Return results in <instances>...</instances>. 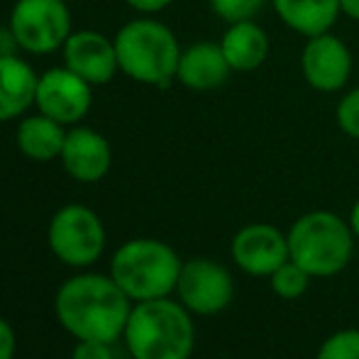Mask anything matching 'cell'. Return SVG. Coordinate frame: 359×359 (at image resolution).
Segmentation results:
<instances>
[{"label":"cell","mask_w":359,"mask_h":359,"mask_svg":"<svg viewBox=\"0 0 359 359\" xmlns=\"http://www.w3.org/2000/svg\"><path fill=\"white\" fill-rule=\"evenodd\" d=\"M125 3L142 15H154V13H161L164 8H169L174 0H125Z\"/></svg>","instance_id":"obj_25"},{"label":"cell","mask_w":359,"mask_h":359,"mask_svg":"<svg viewBox=\"0 0 359 359\" xmlns=\"http://www.w3.org/2000/svg\"><path fill=\"white\" fill-rule=\"evenodd\" d=\"M311 279L313 276L303 266H298L296 262L288 259L269 276V286L274 291V296L284 298V301H293V298H301L308 291Z\"/></svg>","instance_id":"obj_19"},{"label":"cell","mask_w":359,"mask_h":359,"mask_svg":"<svg viewBox=\"0 0 359 359\" xmlns=\"http://www.w3.org/2000/svg\"><path fill=\"white\" fill-rule=\"evenodd\" d=\"M301 72L313 90L337 93L345 88L352 76L350 47L332 32L308 37L301 54Z\"/></svg>","instance_id":"obj_11"},{"label":"cell","mask_w":359,"mask_h":359,"mask_svg":"<svg viewBox=\"0 0 359 359\" xmlns=\"http://www.w3.org/2000/svg\"><path fill=\"white\" fill-rule=\"evenodd\" d=\"M232 69L222 54L220 42H196L181 49L176 81L191 90H215L230 79Z\"/></svg>","instance_id":"obj_14"},{"label":"cell","mask_w":359,"mask_h":359,"mask_svg":"<svg viewBox=\"0 0 359 359\" xmlns=\"http://www.w3.org/2000/svg\"><path fill=\"white\" fill-rule=\"evenodd\" d=\"M269 5L288 29L306 39L330 32L342 15L340 0H269Z\"/></svg>","instance_id":"obj_17"},{"label":"cell","mask_w":359,"mask_h":359,"mask_svg":"<svg viewBox=\"0 0 359 359\" xmlns=\"http://www.w3.org/2000/svg\"><path fill=\"white\" fill-rule=\"evenodd\" d=\"M15 345H18V337H15L13 325L5 318H0V359H13Z\"/></svg>","instance_id":"obj_24"},{"label":"cell","mask_w":359,"mask_h":359,"mask_svg":"<svg viewBox=\"0 0 359 359\" xmlns=\"http://www.w3.org/2000/svg\"><path fill=\"white\" fill-rule=\"evenodd\" d=\"M72 359H115V357H113V350H110L108 342L76 340Z\"/></svg>","instance_id":"obj_23"},{"label":"cell","mask_w":359,"mask_h":359,"mask_svg":"<svg viewBox=\"0 0 359 359\" xmlns=\"http://www.w3.org/2000/svg\"><path fill=\"white\" fill-rule=\"evenodd\" d=\"M10 27L20 49L52 54L72 37V13L64 0H18L10 13Z\"/></svg>","instance_id":"obj_7"},{"label":"cell","mask_w":359,"mask_h":359,"mask_svg":"<svg viewBox=\"0 0 359 359\" xmlns=\"http://www.w3.org/2000/svg\"><path fill=\"white\" fill-rule=\"evenodd\" d=\"M230 257L240 271L257 279H269L288 262V237L269 222H250L240 227L230 242Z\"/></svg>","instance_id":"obj_9"},{"label":"cell","mask_w":359,"mask_h":359,"mask_svg":"<svg viewBox=\"0 0 359 359\" xmlns=\"http://www.w3.org/2000/svg\"><path fill=\"white\" fill-rule=\"evenodd\" d=\"M347 222H350L352 232H355V237H357V242H359V198L355 201V205H352V210H350V217H347Z\"/></svg>","instance_id":"obj_28"},{"label":"cell","mask_w":359,"mask_h":359,"mask_svg":"<svg viewBox=\"0 0 359 359\" xmlns=\"http://www.w3.org/2000/svg\"><path fill=\"white\" fill-rule=\"evenodd\" d=\"M335 118L340 130L352 140H359V86L345 93L337 103Z\"/></svg>","instance_id":"obj_22"},{"label":"cell","mask_w":359,"mask_h":359,"mask_svg":"<svg viewBox=\"0 0 359 359\" xmlns=\"http://www.w3.org/2000/svg\"><path fill=\"white\" fill-rule=\"evenodd\" d=\"M208 3L220 20L242 22V20H255L269 5V0H208Z\"/></svg>","instance_id":"obj_21"},{"label":"cell","mask_w":359,"mask_h":359,"mask_svg":"<svg viewBox=\"0 0 359 359\" xmlns=\"http://www.w3.org/2000/svg\"><path fill=\"white\" fill-rule=\"evenodd\" d=\"M181 257L171 245L154 237H135L115 250L110 276L128 293L133 303L166 298L176 291L181 274Z\"/></svg>","instance_id":"obj_4"},{"label":"cell","mask_w":359,"mask_h":359,"mask_svg":"<svg viewBox=\"0 0 359 359\" xmlns=\"http://www.w3.org/2000/svg\"><path fill=\"white\" fill-rule=\"evenodd\" d=\"M220 47L230 69L240 74L255 72L269 57V37H266L264 27H259L255 20L230 22V27L220 39Z\"/></svg>","instance_id":"obj_16"},{"label":"cell","mask_w":359,"mask_h":359,"mask_svg":"<svg viewBox=\"0 0 359 359\" xmlns=\"http://www.w3.org/2000/svg\"><path fill=\"white\" fill-rule=\"evenodd\" d=\"M135 303L110 274H76L59 286L54 316L74 340L118 342Z\"/></svg>","instance_id":"obj_1"},{"label":"cell","mask_w":359,"mask_h":359,"mask_svg":"<svg viewBox=\"0 0 359 359\" xmlns=\"http://www.w3.org/2000/svg\"><path fill=\"white\" fill-rule=\"evenodd\" d=\"M64 67L79 74L90 86H105L120 72L115 42L93 29H79L64 44Z\"/></svg>","instance_id":"obj_12"},{"label":"cell","mask_w":359,"mask_h":359,"mask_svg":"<svg viewBox=\"0 0 359 359\" xmlns=\"http://www.w3.org/2000/svg\"><path fill=\"white\" fill-rule=\"evenodd\" d=\"M123 340L133 359H191L196 347L194 313L171 296L140 301L133 306Z\"/></svg>","instance_id":"obj_2"},{"label":"cell","mask_w":359,"mask_h":359,"mask_svg":"<svg viewBox=\"0 0 359 359\" xmlns=\"http://www.w3.org/2000/svg\"><path fill=\"white\" fill-rule=\"evenodd\" d=\"M176 301L194 316H217L235 298V279L225 264L210 257L184 262L176 281Z\"/></svg>","instance_id":"obj_8"},{"label":"cell","mask_w":359,"mask_h":359,"mask_svg":"<svg viewBox=\"0 0 359 359\" xmlns=\"http://www.w3.org/2000/svg\"><path fill=\"white\" fill-rule=\"evenodd\" d=\"M18 37H15L13 27H0V57H18Z\"/></svg>","instance_id":"obj_26"},{"label":"cell","mask_w":359,"mask_h":359,"mask_svg":"<svg viewBox=\"0 0 359 359\" xmlns=\"http://www.w3.org/2000/svg\"><path fill=\"white\" fill-rule=\"evenodd\" d=\"M316 359H359V330L345 327L327 335L318 347Z\"/></svg>","instance_id":"obj_20"},{"label":"cell","mask_w":359,"mask_h":359,"mask_svg":"<svg viewBox=\"0 0 359 359\" xmlns=\"http://www.w3.org/2000/svg\"><path fill=\"white\" fill-rule=\"evenodd\" d=\"M59 159L72 179L81 184H95L105 179L113 166V147L95 130L74 128L67 133V142Z\"/></svg>","instance_id":"obj_13"},{"label":"cell","mask_w":359,"mask_h":359,"mask_svg":"<svg viewBox=\"0 0 359 359\" xmlns=\"http://www.w3.org/2000/svg\"><path fill=\"white\" fill-rule=\"evenodd\" d=\"M47 242L52 255L67 266H90L103 255L105 227L90 208L69 203L49 220Z\"/></svg>","instance_id":"obj_6"},{"label":"cell","mask_w":359,"mask_h":359,"mask_svg":"<svg viewBox=\"0 0 359 359\" xmlns=\"http://www.w3.org/2000/svg\"><path fill=\"white\" fill-rule=\"evenodd\" d=\"M340 8L347 18H352L359 22V0H340Z\"/></svg>","instance_id":"obj_27"},{"label":"cell","mask_w":359,"mask_h":359,"mask_svg":"<svg viewBox=\"0 0 359 359\" xmlns=\"http://www.w3.org/2000/svg\"><path fill=\"white\" fill-rule=\"evenodd\" d=\"M288 257L313 279H330L345 271L355 255L357 237L345 217L330 210H311L286 232Z\"/></svg>","instance_id":"obj_3"},{"label":"cell","mask_w":359,"mask_h":359,"mask_svg":"<svg viewBox=\"0 0 359 359\" xmlns=\"http://www.w3.org/2000/svg\"><path fill=\"white\" fill-rule=\"evenodd\" d=\"M34 105L39 113L49 115L57 123L76 125L93 105V86L67 67L49 69L37 81Z\"/></svg>","instance_id":"obj_10"},{"label":"cell","mask_w":359,"mask_h":359,"mask_svg":"<svg viewBox=\"0 0 359 359\" xmlns=\"http://www.w3.org/2000/svg\"><path fill=\"white\" fill-rule=\"evenodd\" d=\"M39 76L20 57H0V123L25 115L34 105Z\"/></svg>","instance_id":"obj_15"},{"label":"cell","mask_w":359,"mask_h":359,"mask_svg":"<svg viewBox=\"0 0 359 359\" xmlns=\"http://www.w3.org/2000/svg\"><path fill=\"white\" fill-rule=\"evenodd\" d=\"M118 67L125 76L144 86H169L176 79L181 47L176 34L164 22L137 18L115 34Z\"/></svg>","instance_id":"obj_5"},{"label":"cell","mask_w":359,"mask_h":359,"mask_svg":"<svg viewBox=\"0 0 359 359\" xmlns=\"http://www.w3.org/2000/svg\"><path fill=\"white\" fill-rule=\"evenodd\" d=\"M67 125L57 123L49 115L39 113L27 115L20 120L18 133H15V142L18 149L22 151L27 159L32 161H52L62 156L64 142H67Z\"/></svg>","instance_id":"obj_18"}]
</instances>
